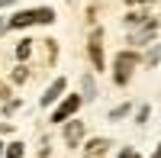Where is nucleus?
I'll list each match as a JSON object with an SVG mask.
<instances>
[{
  "label": "nucleus",
  "instance_id": "obj_11",
  "mask_svg": "<svg viewBox=\"0 0 161 158\" xmlns=\"http://www.w3.org/2000/svg\"><path fill=\"white\" fill-rule=\"evenodd\" d=\"M126 23H129V26H148L152 20H145L142 13H132V16H126Z\"/></svg>",
  "mask_w": 161,
  "mask_h": 158
},
{
  "label": "nucleus",
  "instance_id": "obj_13",
  "mask_svg": "<svg viewBox=\"0 0 161 158\" xmlns=\"http://www.w3.org/2000/svg\"><path fill=\"white\" fill-rule=\"evenodd\" d=\"M126 113H129V107H116V110L110 113V120H123V116H126Z\"/></svg>",
  "mask_w": 161,
  "mask_h": 158
},
{
  "label": "nucleus",
  "instance_id": "obj_17",
  "mask_svg": "<svg viewBox=\"0 0 161 158\" xmlns=\"http://www.w3.org/2000/svg\"><path fill=\"white\" fill-rule=\"evenodd\" d=\"M10 3H13V0H0V7H10Z\"/></svg>",
  "mask_w": 161,
  "mask_h": 158
},
{
  "label": "nucleus",
  "instance_id": "obj_7",
  "mask_svg": "<svg viewBox=\"0 0 161 158\" xmlns=\"http://www.w3.org/2000/svg\"><path fill=\"white\" fill-rule=\"evenodd\" d=\"M106 149H110V139H93V142H87V155H103Z\"/></svg>",
  "mask_w": 161,
  "mask_h": 158
},
{
  "label": "nucleus",
  "instance_id": "obj_16",
  "mask_svg": "<svg viewBox=\"0 0 161 158\" xmlns=\"http://www.w3.org/2000/svg\"><path fill=\"white\" fill-rule=\"evenodd\" d=\"M123 158H139V152H132V149H129V152H123Z\"/></svg>",
  "mask_w": 161,
  "mask_h": 158
},
{
  "label": "nucleus",
  "instance_id": "obj_14",
  "mask_svg": "<svg viewBox=\"0 0 161 158\" xmlns=\"http://www.w3.org/2000/svg\"><path fill=\"white\" fill-rule=\"evenodd\" d=\"M84 94H87V100L93 97V81H90V77H84Z\"/></svg>",
  "mask_w": 161,
  "mask_h": 158
},
{
  "label": "nucleus",
  "instance_id": "obj_10",
  "mask_svg": "<svg viewBox=\"0 0 161 158\" xmlns=\"http://www.w3.org/2000/svg\"><path fill=\"white\" fill-rule=\"evenodd\" d=\"M23 142H13V145H7V158H23Z\"/></svg>",
  "mask_w": 161,
  "mask_h": 158
},
{
  "label": "nucleus",
  "instance_id": "obj_5",
  "mask_svg": "<svg viewBox=\"0 0 161 158\" xmlns=\"http://www.w3.org/2000/svg\"><path fill=\"white\" fill-rule=\"evenodd\" d=\"M80 139H84V123H68L64 126V142L68 145H77Z\"/></svg>",
  "mask_w": 161,
  "mask_h": 158
},
{
  "label": "nucleus",
  "instance_id": "obj_3",
  "mask_svg": "<svg viewBox=\"0 0 161 158\" xmlns=\"http://www.w3.org/2000/svg\"><path fill=\"white\" fill-rule=\"evenodd\" d=\"M77 107H80V97H68V100H64L61 107L55 110V116H52V123H64L68 116H74V113H77Z\"/></svg>",
  "mask_w": 161,
  "mask_h": 158
},
{
  "label": "nucleus",
  "instance_id": "obj_19",
  "mask_svg": "<svg viewBox=\"0 0 161 158\" xmlns=\"http://www.w3.org/2000/svg\"><path fill=\"white\" fill-rule=\"evenodd\" d=\"M0 152H3V145H0Z\"/></svg>",
  "mask_w": 161,
  "mask_h": 158
},
{
  "label": "nucleus",
  "instance_id": "obj_4",
  "mask_svg": "<svg viewBox=\"0 0 161 158\" xmlns=\"http://www.w3.org/2000/svg\"><path fill=\"white\" fill-rule=\"evenodd\" d=\"M64 87H68V84H64V77H55V81H52V87L45 90V94H42V107H48V103H55L61 94H64Z\"/></svg>",
  "mask_w": 161,
  "mask_h": 158
},
{
  "label": "nucleus",
  "instance_id": "obj_12",
  "mask_svg": "<svg viewBox=\"0 0 161 158\" xmlns=\"http://www.w3.org/2000/svg\"><path fill=\"white\" fill-rule=\"evenodd\" d=\"M26 77H29V71H26V68H23V65H19V68H16V71H13V81H16V84H19V81H26Z\"/></svg>",
  "mask_w": 161,
  "mask_h": 158
},
{
  "label": "nucleus",
  "instance_id": "obj_15",
  "mask_svg": "<svg viewBox=\"0 0 161 158\" xmlns=\"http://www.w3.org/2000/svg\"><path fill=\"white\" fill-rule=\"evenodd\" d=\"M7 29H10V26H7V20H3V16H0V36H3Z\"/></svg>",
  "mask_w": 161,
  "mask_h": 158
},
{
  "label": "nucleus",
  "instance_id": "obj_6",
  "mask_svg": "<svg viewBox=\"0 0 161 158\" xmlns=\"http://www.w3.org/2000/svg\"><path fill=\"white\" fill-rule=\"evenodd\" d=\"M90 61L97 65V68H103V48H100V32L90 36Z\"/></svg>",
  "mask_w": 161,
  "mask_h": 158
},
{
  "label": "nucleus",
  "instance_id": "obj_2",
  "mask_svg": "<svg viewBox=\"0 0 161 158\" xmlns=\"http://www.w3.org/2000/svg\"><path fill=\"white\" fill-rule=\"evenodd\" d=\"M136 65H139L136 52H119L116 55V84H126L132 77V71H136Z\"/></svg>",
  "mask_w": 161,
  "mask_h": 158
},
{
  "label": "nucleus",
  "instance_id": "obj_9",
  "mask_svg": "<svg viewBox=\"0 0 161 158\" xmlns=\"http://www.w3.org/2000/svg\"><path fill=\"white\" fill-rule=\"evenodd\" d=\"M29 52H32V42H26V39H23V42L16 45V58L23 61V58H29Z\"/></svg>",
  "mask_w": 161,
  "mask_h": 158
},
{
  "label": "nucleus",
  "instance_id": "obj_18",
  "mask_svg": "<svg viewBox=\"0 0 161 158\" xmlns=\"http://www.w3.org/2000/svg\"><path fill=\"white\" fill-rule=\"evenodd\" d=\"M155 158H161V145H158V152H155Z\"/></svg>",
  "mask_w": 161,
  "mask_h": 158
},
{
  "label": "nucleus",
  "instance_id": "obj_8",
  "mask_svg": "<svg viewBox=\"0 0 161 158\" xmlns=\"http://www.w3.org/2000/svg\"><path fill=\"white\" fill-rule=\"evenodd\" d=\"M155 29H158V23H148L142 32H136V36H132V42H136V45H142L145 39H152V32H155Z\"/></svg>",
  "mask_w": 161,
  "mask_h": 158
},
{
  "label": "nucleus",
  "instance_id": "obj_1",
  "mask_svg": "<svg viewBox=\"0 0 161 158\" xmlns=\"http://www.w3.org/2000/svg\"><path fill=\"white\" fill-rule=\"evenodd\" d=\"M55 20V13H52L48 7H39V10H19L16 16H10L7 26L10 29H23V26H32V23H52Z\"/></svg>",
  "mask_w": 161,
  "mask_h": 158
}]
</instances>
